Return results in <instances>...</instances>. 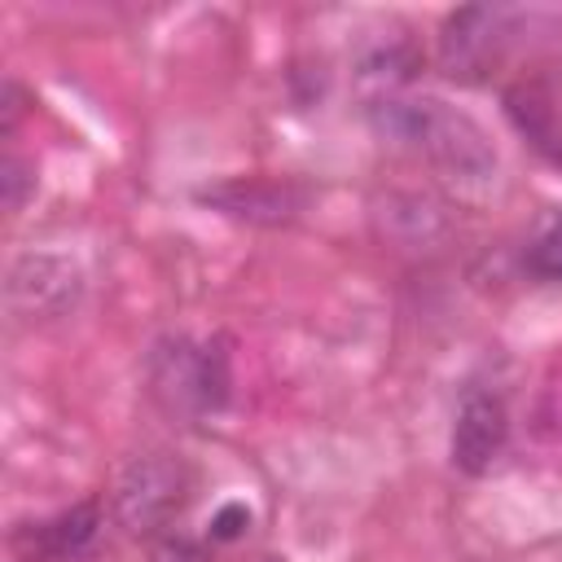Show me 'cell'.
Wrapping results in <instances>:
<instances>
[{"label":"cell","mask_w":562,"mask_h":562,"mask_svg":"<svg viewBox=\"0 0 562 562\" xmlns=\"http://www.w3.org/2000/svg\"><path fill=\"white\" fill-rule=\"evenodd\" d=\"M527 268L544 281H562V211L544 224V233L527 250Z\"/></svg>","instance_id":"30bf717a"},{"label":"cell","mask_w":562,"mask_h":562,"mask_svg":"<svg viewBox=\"0 0 562 562\" xmlns=\"http://www.w3.org/2000/svg\"><path fill=\"white\" fill-rule=\"evenodd\" d=\"M505 35H509V9L470 4V9L448 13V22L439 31L443 75L461 79V83H483L505 53Z\"/></svg>","instance_id":"5b68a950"},{"label":"cell","mask_w":562,"mask_h":562,"mask_svg":"<svg viewBox=\"0 0 562 562\" xmlns=\"http://www.w3.org/2000/svg\"><path fill=\"white\" fill-rule=\"evenodd\" d=\"M154 562H206V553H202V544H193L184 536H167L154 549Z\"/></svg>","instance_id":"4fadbf2b"},{"label":"cell","mask_w":562,"mask_h":562,"mask_svg":"<svg viewBox=\"0 0 562 562\" xmlns=\"http://www.w3.org/2000/svg\"><path fill=\"white\" fill-rule=\"evenodd\" d=\"M228 386H233V364L220 338L211 342L162 338L149 351V391L176 417L220 413L228 404Z\"/></svg>","instance_id":"7a4b0ae2"},{"label":"cell","mask_w":562,"mask_h":562,"mask_svg":"<svg viewBox=\"0 0 562 562\" xmlns=\"http://www.w3.org/2000/svg\"><path fill=\"white\" fill-rule=\"evenodd\" d=\"M18 119H22V88L9 79V83H4V136H13Z\"/></svg>","instance_id":"5bb4252c"},{"label":"cell","mask_w":562,"mask_h":562,"mask_svg":"<svg viewBox=\"0 0 562 562\" xmlns=\"http://www.w3.org/2000/svg\"><path fill=\"white\" fill-rule=\"evenodd\" d=\"M373 123L382 136H395V140H408L413 149H422L430 158V167L452 184H487L496 176V149L487 145L483 127L470 114L448 110L443 101L382 97L373 105Z\"/></svg>","instance_id":"6da1fadb"},{"label":"cell","mask_w":562,"mask_h":562,"mask_svg":"<svg viewBox=\"0 0 562 562\" xmlns=\"http://www.w3.org/2000/svg\"><path fill=\"white\" fill-rule=\"evenodd\" d=\"M97 536H101V505L79 501L70 509H57L48 518H31V522L13 527L9 544L22 562H75L92 549Z\"/></svg>","instance_id":"8992f818"},{"label":"cell","mask_w":562,"mask_h":562,"mask_svg":"<svg viewBox=\"0 0 562 562\" xmlns=\"http://www.w3.org/2000/svg\"><path fill=\"white\" fill-rule=\"evenodd\" d=\"M198 202L215 206L228 220H246V224H290L307 193L290 180H268V176H237V180H220L198 189Z\"/></svg>","instance_id":"ba28073f"},{"label":"cell","mask_w":562,"mask_h":562,"mask_svg":"<svg viewBox=\"0 0 562 562\" xmlns=\"http://www.w3.org/2000/svg\"><path fill=\"white\" fill-rule=\"evenodd\" d=\"M0 193H4V211H22V202L35 193V167L18 154L0 158Z\"/></svg>","instance_id":"8fae6325"},{"label":"cell","mask_w":562,"mask_h":562,"mask_svg":"<svg viewBox=\"0 0 562 562\" xmlns=\"http://www.w3.org/2000/svg\"><path fill=\"white\" fill-rule=\"evenodd\" d=\"M246 531H250V509L241 501H228V505L215 509V518H211V540L215 544H228V540H237Z\"/></svg>","instance_id":"7c38bea8"},{"label":"cell","mask_w":562,"mask_h":562,"mask_svg":"<svg viewBox=\"0 0 562 562\" xmlns=\"http://www.w3.org/2000/svg\"><path fill=\"white\" fill-rule=\"evenodd\" d=\"M189 505V470L176 452H140L132 457L114 487L110 509L127 536H158L167 531L180 509Z\"/></svg>","instance_id":"3957f363"},{"label":"cell","mask_w":562,"mask_h":562,"mask_svg":"<svg viewBox=\"0 0 562 562\" xmlns=\"http://www.w3.org/2000/svg\"><path fill=\"white\" fill-rule=\"evenodd\" d=\"M83 299V272L66 255L31 250L9 263L4 277V303L22 321H57L70 316Z\"/></svg>","instance_id":"277c9868"},{"label":"cell","mask_w":562,"mask_h":562,"mask_svg":"<svg viewBox=\"0 0 562 562\" xmlns=\"http://www.w3.org/2000/svg\"><path fill=\"white\" fill-rule=\"evenodd\" d=\"M259 562H285V558H259Z\"/></svg>","instance_id":"9a60e30c"},{"label":"cell","mask_w":562,"mask_h":562,"mask_svg":"<svg viewBox=\"0 0 562 562\" xmlns=\"http://www.w3.org/2000/svg\"><path fill=\"white\" fill-rule=\"evenodd\" d=\"M509 448V413L492 391H470L452 422V465L470 479L487 474Z\"/></svg>","instance_id":"52a82bcc"},{"label":"cell","mask_w":562,"mask_h":562,"mask_svg":"<svg viewBox=\"0 0 562 562\" xmlns=\"http://www.w3.org/2000/svg\"><path fill=\"white\" fill-rule=\"evenodd\" d=\"M505 110H509L514 127H518L527 140H536L549 158L562 162V127H558V110H553V101H549L544 88H536V83L509 88V92H505Z\"/></svg>","instance_id":"9c48e42d"}]
</instances>
